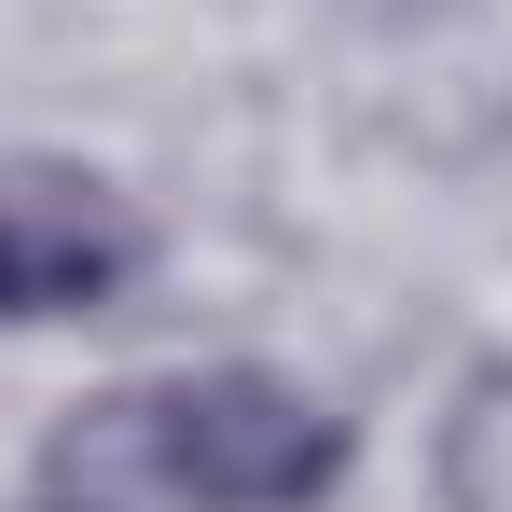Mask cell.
<instances>
[{
  "label": "cell",
  "mask_w": 512,
  "mask_h": 512,
  "mask_svg": "<svg viewBox=\"0 0 512 512\" xmlns=\"http://www.w3.org/2000/svg\"><path fill=\"white\" fill-rule=\"evenodd\" d=\"M346 485V416L305 402L291 374H167V388H111V402H70V429L42 443V499L56 512H305Z\"/></svg>",
  "instance_id": "1"
},
{
  "label": "cell",
  "mask_w": 512,
  "mask_h": 512,
  "mask_svg": "<svg viewBox=\"0 0 512 512\" xmlns=\"http://www.w3.org/2000/svg\"><path fill=\"white\" fill-rule=\"evenodd\" d=\"M139 208L97 167H0V319H84L139 277Z\"/></svg>",
  "instance_id": "2"
},
{
  "label": "cell",
  "mask_w": 512,
  "mask_h": 512,
  "mask_svg": "<svg viewBox=\"0 0 512 512\" xmlns=\"http://www.w3.org/2000/svg\"><path fill=\"white\" fill-rule=\"evenodd\" d=\"M443 499L512 512V374H471V402L443 416Z\"/></svg>",
  "instance_id": "3"
},
{
  "label": "cell",
  "mask_w": 512,
  "mask_h": 512,
  "mask_svg": "<svg viewBox=\"0 0 512 512\" xmlns=\"http://www.w3.org/2000/svg\"><path fill=\"white\" fill-rule=\"evenodd\" d=\"M42 512H56V499H42Z\"/></svg>",
  "instance_id": "4"
}]
</instances>
